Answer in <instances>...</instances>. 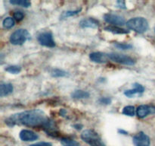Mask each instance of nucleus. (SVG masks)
Here are the masks:
<instances>
[{
    "label": "nucleus",
    "instance_id": "obj_25",
    "mask_svg": "<svg viewBox=\"0 0 155 146\" xmlns=\"http://www.w3.org/2000/svg\"><path fill=\"white\" fill-rule=\"evenodd\" d=\"M13 17H14V18L16 20V21H22L23 18H24V13L21 12H16L14 13Z\"/></svg>",
    "mask_w": 155,
    "mask_h": 146
},
{
    "label": "nucleus",
    "instance_id": "obj_12",
    "mask_svg": "<svg viewBox=\"0 0 155 146\" xmlns=\"http://www.w3.org/2000/svg\"><path fill=\"white\" fill-rule=\"evenodd\" d=\"M80 26L83 28H97L99 26V22L92 18L82 20L80 22Z\"/></svg>",
    "mask_w": 155,
    "mask_h": 146
},
{
    "label": "nucleus",
    "instance_id": "obj_23",
    "mask_svg": "<svg viewBox=\"0 0 155 146\" xmlns=\"http://www.w3.org/2000/svg\"><path fill=\"white\" fill-rule=\"evenodd\" d=\"M21 68L18 65H11L5 68V71L12 74H18L21 71Z\"/></svg>",
    "mask_w": 155,
    "mask_h": 146
},
{
    "label": "nucleus",
    "instance_id": "obj_8",
    "mask_svg": "<svg viewBox=\"0 0 155 146\" xmlns=\"http://www.w3.org/2000/svg\"><path fill=\"white\" fill-rule=\"evenodd\" d=\"M133 141L135 146H150V143H151L149 137L142 132L135 135Z\"/></svg>",
    "mask_w": 155,
    "mask_h": 146
},
{
    "label": "nucleus",
    "instance_id": "obj_27",
    "mask_svg": "<svg viewBox=\"0 0 155 146\" xmlns=\"http://www.w3.org/2000/svg\"><path fill=\"white\" fill-rule=\"evenodd\" d=\"M30 146H52V144L50 142H39L36 143V144H31V145Z\"/></svg>",
    "mask_w": 155,
    "mask_h": 146
},
{
    "label": "nucleus",
    "instance_id": "obj_29",
    "mask_svg": "<svg viewBox=\"0 0 155 146\" xmlns=\"http://www.w3.org/2000/svg\"><path fill=\"white\" fill-rule=\"evenodd\" d=\"M118 132L121 134H124V135H128V132H127V131L124 130V129H119V130H118Z\"/></svg>",
    "mask_w": 155,
    "mask_h": 146
},
{
    "label": "nucleus",
    "instance_id": "obj_7",
    "mask_svg": "<svg viewBox=\"0 0 155 146\" xmlns=\"http://www.w3.org/2000/svg\"><path fill=\"white\" fill-rule=\"evenodd\" d=\"M104 20L108 24H114V26H122L125 24V19L119 15L113 13H107L104 15Z\"/></svg>",
    "mask_w": 155,
    "mask_h": 146
},
{
    "label": "nucleus",
    "instance_id": "obj_5",
    "mask_svg": "<svg viewBox=\"0 0 155 146\" xmlns=\"http://www.w3.org/2000/svg\"><path fill=\"white\" fill-rule=\"evenodd\" d=\"M108 58L112 61L117 63L123 64L126 65H133L136 63V61L130 56L124 54H119V53H110L107 54Z\"/></svg>",
    "mask_w": 155,
    "mask_h": 146
},
{
    "label": "nucleus",
    "instance_id": "obj_30",
    "mask_svg": "<svg viewBox=\"0 0 155 146\" xmlns=\"http://www.w3.org/2000/svg\"><path fill=\"white\" fill-rule=\"evenodd\" d=\"M74 126L76 128V129H77V130H80V129H81L82 127H83V126H82V125H78V124L74 125Z\"/></svg>",
    "mask_w": 155,
    "mask_h": 146
},
{
    "label": "nucleus",
    "instance_id": "obj_24",
    "mask_svg": "<svg viewBox=\"0 0 155 146\" xmlns=\"http://www.w3.org/2000/svg\"><path fill=\"white\" fill-rule=\"evenodd\" d=\"M114 46L118 49L120 50H130L133 48V45L130 43H114Z\"/></svg>",
    "mask_w": 155,
    "mask_h": 146
},
{
    "label": "nucleus",
    "instance_id": "obj_14",
    "mask_svg": "<svg viewBox=\"0 0 155 146\" xmlns=\"http://www.w3.org/2000/svg\"><path fill=\"white\" fill-rule=\"evenodd\" d=\"M13 86L10 83H3L0 85V96L2 97L7 96L13 92Z\"/></svg>",
    "mask_w": 155,
    "mask_h": 146
},
{
    "label": "nucleus",
    "instance_id": "obj_22",
    "mask_svg": "<svg viewBox=\"0 0 155 146\" xmlns=\"http://www.w3.org/2000/svg\"><path fill=\"white\" fill-rule=\"evenodd\" d=\"M51 76H52V77H56V78L64 77V76L67 75L66 71H63V70H61V69H58V68L53 69L52 71H51Z\"/></svg>",
    "mask_w": 155,
    "mask_h": 146
},
{
    "label": "nucleus",
    "instance_id": "obj_11",
    "mask_svg": "<svg viewBox=\"0 0 155 146\" xmlns=\"http://www.w3.org/2000/svg\"><path fill=\"white\" fill-rule=\"evenodd\" d=\"M91 61L96 63H105L108 60V56L105 53H101V52H95L92 53L89 55Z\"/></svg>",
    "mask_w": 155,
    "mask_h": 146
},
{
    "label": "nucleus",
    "instance_id": "obj_28",
    "mask_svg": "<svg viewBox=\"0 0 155 146\" xmlns=\"http://www.w3.org/2000/svg\"><path fill=\"white\" fill-rule=\"evenodd\" d=\"M117 7L121 8V9H126L125 2H124V1H117Z\"/></svg>",
    "mask_w": 155,
    "mask_h": 146
},
{
    "label": "nucleus",
    "instance_id": "obj_3",
    "mask_svg": "<svg viewBox=\"0 0 155 146\" xmlns=\"http://www.w3.org/2000/svg\"><path fill=\"white\" fill-rule=\"evenodd\" d=\"M128 28L137 32V33H144L148 28V22L145 18L142 17L133 18L129 20L127 22Z\"/></svg>",
    "mask_w": 155,
    "mask_h": 146
},
{
    "label": "nucleus",
    "instance_id": "obj_6",
    "mask_svg": "<svg viewBox=\"0 0 155 146\" xmlns=\"http://www.w3.org/2000/svg\"><path fill=\"white\" fill-rule=\"evenodd\" d=\"M38 41L41 45L46 47H55V42L53 39V36L51 32H43L38 36Z\"/></svg>",
    "mask_w": 155,
    "mask_h": 146
},
{
    "label": "nucleus",
    "instance_id": "obj_17",
    "mask_svg": "<svg viewBox=\"0 0 155 146\" xmlns=\"http://www.w3.org/2000/svg\"><path fill=\"white\" fill-rule=\"evenodd\" d=\"M80 11H81V9H77V10H74V11H67V12H62V14L60 16V19H64V18H68V17L74 16V15L80 13Z\"/></svg>",
    "mask_w": 155,
    "mask_h": 146
},
{
    "label": "nucleus",
    "instance_id": "obj_16",
    "mask_svg": "<svg viewBox=\"0 0 155 146\" xmlns=\"http://www.w3.org/2000/svg\"><path fill=\"white\" fill-rule=\"evenodd\" d=\"M73 98L74 99H83L87 98L89 97V93L87 91H82V90H77L71 94Z\"/></svg>",
    "mask_w": 155,
    "mask_h": 146
},
{
    "label": "nucleus",
    "instance_id": "obj_13",
    "mask_svg": "<svg viewBox=\"0 0 155 146\" xmlns=\"http://www.w3.org/2000/svg\"><path fill=\"white\" fill-rule=\"evenodd\" d=\"M134 86V88L133 89H130V90H127L124 92V94H125L127 97H132L136 94H142V93L144 92L145 91V88L142 86V85L139 83H135L133 85Z\"/></svg>",
    "mask_w": 155,
    "mask_h": 146
},
{
    "label": "nucleus",
    "instance_id": "obj_4",
    "mask_svg": "<svg viewBox=\"0 0 155 146\" xmlns=\"http://www.w3.org/2000/svg\"><path fill=\"white\" fill-rule=\"evenodd\" d=\"M30 38V34L25 29L15 30L10 36V42L14 45H21Z\"/></svg>",
    "mask_w": 155,
    "mask_h": 146
},
{
    "label": "nucleus",
    "instance_id": "obj_18",
    "mask_svg": "<svg viewBox=\"0 0 155 146\" xmlns=\"http://www.w3.org/2000/svg\"><path fill=\"white\" fill-rule=\"evenodd\" d=\"M10 3L11 4L17 5H20L25 8H28L31 5V2L27 1V0H11Z\"/></svg>",
    "mask_w": 155,
    "mask_h": 146
},
{
    "label": "nucleus",
    "instance_id": "obj_20",
    "mask_svg": "<svg viewBox=\"0 0 155 146\" xmlns=\"http://www.w3.org/2000/svg\"><path fill=\"white\" fill-rule=\"evenodd\" d=\"M2 24L3 27H4L5 28L10 29L12 28V27H14V25H15V20L12 18L8 17V18H5V19L3 20Z\"/></svg>",
    "mask_w": 155,
    "mask_h": 146
},
{
    "label": "nucleus",
    "instance_id": "obj_9",
    "mask_svg": "<svg viewBox=\"0 0 155 146\" xmlns=\"http://www.w3.org/2000/svg\"><path fill=\"white\" fill-rule=\"evenodd\" d=\"M155 113V106L152 105H141L136 109V115L139 118H145L149 114Z\"/></svg>",
    "mask_w": 155,
    "mask_h": 146
},
{
    "label": "nucleus",
    "instance_id": "obj_1",
    "mask_svg": "<svg viewBox=\"0 0 155 146\" xmlns=\"http://www.w3.org/2000/svg\"><path fill=\"white\" fill-rule=\"evenodd\" d=\"M48 120L42 110L31 109L12 115L5 120V123L9 126L19 124L29 127H43Z\"/></svg>",
    "mask_w": 155,
    "mask_h": 146
},
{
    "label": "nucleus",
    "instance_id": "obj_10",
    "mask_svg": "<svg viewBox=\"0 0 155 146\" xmlns=\"http://www.w3.org/2000/svg\"><path fill=\"white\" fill-rule=\"evenodd\" d=\"M20 138L24 141H33L38 138V135L34 132L28 129H23L20 132Z\"/></svg>",
    "mask_w": 155,
    "mask_h": 146
},
{
    "label": "nucleus",
    "instance_id": "obj_15",
    "mask_svg": "<svg viewBox=\"0 0 155 146\" xmlns=\"http://www.w3.org/2000/svg\"><path fill=\"white\" fill-rule=\"evenodd\" d=\"M104 30L106 31L111 32V33H115V34H126V33H128V30H125L124 28H121V27H118V26H114V25H110L107 26V27H104Z\"/></svg>",
    "mask_w": 155,
    "mask_h": 146
},
{
    "label": "nucleus",
    "instance_id": "obj_2",
    "mask_svg": "<svg viewBox=\"0 0 155 146\" xmlns=\"http://www.w3.org/2000/svg\"><path fill=\"white\" fill-rule=\"evenodd\" d=\"M81 138L90 146H106L96 132L92 129H86L81 134Z\"/></svg>",
    "mask_w": 155,
    "mask_h": 146
},
{
    "label": "nucleus",
    "instance_id": "obj_21",
    "mask_svg": "<svg viewBox=\"0 0 155 146\" xmlns=\"http://www.w3.org/2000/svg\"><path fill=\"white\" fill-rule=\"evenodd\" d=\"M62 144L64 146H79V143L77 142L76 141L72 139H70V138H63L61 140Z\"/></svg>",
    "mask_w": 155,
    "mask_h": 146
},
{
    "label": "nucleus",
    "instance_id": "obj_19",
    "mask_svg": "<svg viewBox=\"0 0 155 146\" xmlns=\"http://www.w3.org/2000/svg\"><path fill=\"white\" fill-rule=\"evenodd\" d=\"M136 113V109L133 106H127L123 109V113L129 116H134Z\"/></svg>",
    "mask_w": 155,
    "mask_h": 146
},
{
    "label": "nucleus",
    "instance_id": "obj_26",
    "mask_svg": "<svg viewBox=\"0 0 155 146\" xmlns=\"http://www.w3.org/2000/svg\"><path fill=\"white\" fill-rule=\"evenodd\" d=\"M98 102L100 103H101V104L107 105L111 103V99L109 98V97H101V98L99 99Z\"/></svg>",
    "mask_w": 155,
    "mask_h": 146
}]
</instances>
